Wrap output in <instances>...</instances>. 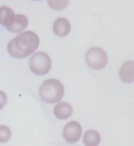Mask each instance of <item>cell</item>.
Listing matches in <instances>:
<instances>
[{
  "label": "cell",
  "mask_w": 134,
  "mask_h": 146,
  "mask_svg": "<svg viewBox=\"0 0 134 146\" xmlns=\"http://www.w3.org/2000/svg\"><path fill=\"white\" fill-rule=\"evenodd\" d=\"M134 62L127 61L125 62L119 72L120 80L125 83H131L134 80Z\"/></svg>",
  "instance_id": "obj_8"
},
{
  "label": "cell",
  "mask_w": 134,
  "mask_h": 146,
  "mask_svg": "<svg viewBox=\"0 0 134 146\" xmlns=\"http://www.w3.org/2000/svg\"><path fill=\"white\" fill-rule=\"evenodd\" d=\"M39 43V37L35 33L26 31L11 40L8 45V51L14 58H25L37 50Z\"/></svg>",
  "instance_id": "obj_1"
},
{
  "label": "cell",
  "mask_w": 134,
  "mask_h": 146,
  "mask_svg": "<svg viewBox=\"0 0 134 146\" xmlns=\"http://www.w3.org/2000/svg\"><path fill=\"white\" fill-rule=\"evenodd\" d=\"M39 93L41 99L48 104L60 101L65 93V89L61 82L56 79H49L43 82Z\"/></svg>",
  "instance_id": "obj_2"
},
{
  "label": "cell",
  "mask_w": 134,
  "mask_h": 146,
  "mask_svg": "<svg viewBox=\"0 0 134 146\" xmlns=\"http://www.w3.org/2000/svg\"><path fill=\"white\" fill-rule=\"evenodd\" d=\"M71 24L69 21L65 18H58L55 21L53 30L55 34L59 37L67 35L71 31Z\"/></svg>",
  "instance_id": "obj_7"
},
{
  "label": "cell",
  "mask_w": 134,
  "mask_h": 146,
  "mask_svg": "<svg viewBox=\"0 0 134 146\" xmlns=\"http://www.w3.org/2000/svg\"><path fill=\"white\" fill-rule=\"evenodd\" d=\"M15 17L14 12L10 8L5 6L0 8V24L5 26L7 29L13 24Z\"/></svg>",
  "instance_id": "obj_9"
},
{
  "label": "cell",
  "mask_w": 134,
  "mask_h": 146,
  "mask_svg": "<svg viewBox=\"0 0 134 146\" xmlns=\"http://www.w3.org/2000/svg\"><path fill=\"white\" fill-rule=\"evenodd\" d=\"M85 59L90 68L97 70L104 68L108 62V56L105 51L98 46L90 48L86 53Z\"/></svg>",
  "instance_id": "obj_4"
},
{
  "label": "cell",
  "mask_w": 134,
  "mask_h": 146,
  "mask_svg": "<svg viewBox=\"0 0 134 146\" xmlns=\"http://www.w3.org/2000/svg\"><path fill=\"white\" fill-rule=\"evenodd\" d=\"M12 135V132L8 126L0 125V143L8 142Z\"/></svg>",
  "instance_id": "obj_12"
},
{
  "label": "cell",
  "mask_w": 134,
  "mask_h": 146,
  "mask_svg": "<svg viewBox=\"0 0 134 146\" xmlns=\"http://www.w3.org/2000/svg\"><path fill=\"white\" fill-rule=\"evenodd\" d=\"M7 96L2 91L0 90V110H2L7 103Z\"/></svg>",
  "instance_id": "obj_14"
},
{
  "label": "cell",
  "mask_w": 134,
  "mask_h": 146,
  "mask_svg": "<svg viewBox=\"0 0 134 146\" xmlns=\"http://www.w3.org/2000/svg\"><path fill=\"white\" fill-rule=\"evenodd\" d=\"M82 129L80 124L75 121H71L65 126L63 135L65 140L70 143L77 142L81 137Z\"/></svg>",
  "instance_id": "obj_5"
},
{
  "label": "cell",
  "mask_w": 134,
  "mask_h": 146,
  "mask_svg": "<svg viewBox=\"0 0 134 146\" xmlns=\"http://www.w3.org/2000/svg\"><path fill=\"white\" fill-rule=\"evenodd\" d=\"M72 106L66 102H58L53 108V114L58 119H66L73 114Z\"/></svg>",
  "instance_id": "obj_6"
},
{
  "label": "cell",
  "mask_w": 134,
  "mask_h": 146,
  "mask_svg": "<svg viewBox=\"0 0 134 146\" xmlns=\"http://www.w3.org/2000/svg\"><path fill=\"white\" fill-rule=\"evenodd\" d=\"M48 3L51 8L56 10L65 9L69 3L68 1H48Z\"/></svg>",
  "instance_id": "obj_13"
},
{
  "label": "cell",
  "mask_w": 134,
  "mask_h": 146,
  "mask_svg": "<svg viewBox=\"0 0 134 146\" xmlns=\"http://www.w3.org/2000/svg\"><path fill=\"white\" fill-rule=\"evenodd\" d=\"M29 66L33 73L38 75L48 73L51 68V60L49 55L44 52H37L31 57Z\"/></svg>",
  "instance_id": "obj_3"
},
{
  "label": "cell",
  "mask_w": 134,
  "mask_h": 146,
  "mask_svg": "<svg viewBox=\"0 0 134 146\" xmlns=\"http://www.w3.org/2000/svg\"><path fill=\"white\" fill-rule=\"evenodd\" d=\"M83 141L85 146H98L101 141V135L96 130H88L85 133Z\"/></svg>",
  "instance_id": "obj_11"
},
{
  "label": "cell",
  "mask_w": 134,
  "mask_h": 146,
  "mask_svg": "<svg viewBox=\"0 0 134 146\" xmlns=\"http://www.w3.org/2000/svg\"><path fill=\"white\" fill-rule=\"evenodd\" d=\"M28 25L27 18L23 15H16L15 19L13 24L7 29L10 32L19 33L26 29Z\"/></svg>",
  "instance_id": "obj_10"
}]
</instances>
